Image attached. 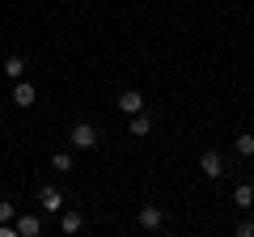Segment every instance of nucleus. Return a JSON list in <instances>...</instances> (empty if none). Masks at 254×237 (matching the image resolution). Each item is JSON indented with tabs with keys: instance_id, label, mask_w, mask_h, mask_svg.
<instances>
[{
	"instance_id": "6",
	"label": "nucleus",
	"mask_w": 254,
	"mask_h": 237,
	"mask_svg": "<svg viewBox=\"0 0 254 237\" xmlns=\"http://www.w3.org/2000/svg\"><path fill=\"white\" fill-rule=\"evenodd\" d=\"M13 229H17V237H38V233H43V220H38L34 212H26V216L13 220Z\"/></svg>"
},
{
	"instance_id": "1",
	"label": "nucleus",
	"mask_w": 254,
	"mask_h": 237,
	"mask_svg": "<svg viewBox=\"0 0 254 237\" xmlns=\"http://www.w3.org/2000/svg\"><path fill=\"white\" fill-rule=\"evenodd\" d=\"M199 174H203V178H212V182L225 178V153H220V148H208V153L199 157Z\"/></svg>"
},
{
	"instance_id": "9",
	"label": "nucleus",
	"mask_w": 254,
	"mask_h": 237,
	"mask_svg": "<svg viewBox=\"0 0 254 237\" xmlns=\"http://www.w3.org/2000/svg\"><path fill=\"white\" fill-rule=\"evenodd\" d=\"M127 131H131V136H136V140H144L148 131H153V118H148L144 110H140V115H131V123H127Z\"/></svg>"
},
{
	"instance_id": "5",
	"label": "nucleus",
	"mask_w": 254,
	"mask_h": 237,
	"mask_svg": "<svg viewBox=\"0 0 254 237\" xmlns=\"http://www.w3.org/2000/svg\"><path fill=\"white\" fill-rule=\"evenodd\" d=\"M136 220H140V229H161L165 225V212L157 208V203H144V208L136 212Z\"/></svg>"
},
{
	"instance_id": "10",
	"label": "nucleus",
	"mask_w": 254,
	"mask_h": 237,
	"mask_svg": "<svg viewBox=\"0 0 254 237\" xmlns=\"http://www.w3.org/2000/svg\"><path fill=\"white\" fill-rule=\"evenodd\" d=\"M4 76H9V81H21V76H26V55H9V59H4Z\"/></svg>"
},
{
	"instance_id": "12",
	"label": "nucleus",
	"mask_w": 254,
	"mask_h": 237,
	"mask_svg": "<svg viewBox=\"0 0 254 237\" xmlns=\"http://www.w3.org/2000/svg\"><path fill=\"white\" fill-rule=\"evenodd\" d=\"M72 165H76L72 153H55V157H51V170H55V174H72Z\"/></svg>"
},
{
	"instance_id": "8",
	"label": "nucleus",
	"mask_w": 254,
	"mask_h": 237,
	"mask_svg": "<svg viewBox=\"0 0 254 237\" xmlns=\"http://www.w3.org/2000/svg\"><path fill=\"white\" fill-rule=\"evenodd\" d=\"M60 229H64V233H81V229H85V216H81L76 208H64V212H60Z\"/></svg>"
},
{
	"instance_id": "7",
	"label": "nucleus",
	"mask_w": 254,
	"mask_h": 237,
	"mask_svg": "<svg viewBox=\"0 0 254 237\" xmlns=\"http://www.w3.org/2000/svg\"><path fill=\"white\" fill-rule=\"evenodd\" d=\"M34 85L26 81V76H21V81H13V102H17V106H34Z\"/></svg>"
},
{
	"instance_id": "3",
	"label": "nucleus",
	"mask_w": 254,
	"mask_h": 237,
	"mask_svg": "<svg viewBox=\"0 0 254 237\" xmlns=\"http://www.w3.org/2000/svg\"><path fill=\"white\" fill-rule=\"evenodd\" d=\"M68 140H72V148H98V127L93 123H76Z\"/></svg>"
},
{
	"instance_id": "2",
	"label": "nucleus",
	"mask_w": 254,
	"mask_h": 237,
	"mask_svg": "<svg viewBox=\"0 0 254 237\" xmlns=\"http://www.w3.org/2000/svg\"><path fill=\"white\" fill-rule=\"evenodd\" d=\"M38 208L51 212V216H60V212H64V191H60V186H51V182L38 186Z\"/></svg>"
},
{
	"instance_id": "11",
	"label": "nucleus",
	"mask_w": 254,
	"mask_h": 237,
	"mask_svg": "<svg viewBox=\"0 0 254 237\" xmlns=\"http://www.w3.org/2000/svg\"><path fill=\"white\" fill-rule=\"evenodd\" d=\"M233 203H237V208H254V182L233 186Z\"/></svg>"
},
{
	"instance_id": "15",
	"label": "nucleus",
	"mask_w": 254,
	"mask_h": 237,
	"mask_svg": "<svg viewBox=\"0 0 254 237\" xmlns=\"http://www.w3.org/2000/svg\"><path fill=\"white\" fill-rule=\"evenodd\" d=\"M237 237H254V220H242L237 225Z\"/></svg>"
},
{
	"instance_id": "14",
	"label": "nucleus",
	"mask_w": 254,
	"mask_h": 237,
	"mask_svg": "<svg viewBox=\"0 0 254 237\" xmlns=\"http://www.w3.org/2000/svg\"><path fill=\"white\" fill-rule=\"evenodd\" d=\"M9 220H17V208L9 199H0V225H9Z\"/></svg>"
},
{
	"instance_id": "13",
	"label": "nucleus",
	"mask_w": 254,
	"mask_h": 237,
	"mask_svg": "<svg viewBox=\"0 0 254 237\" xmlns=\"http://www.w3.org/2000/svg\"><path fill=\"white\" fill-rule=\"evenodd\" d=\"M233 148H237L242 157H254V136H250V131H242V136L233 140Z\"/></svg>"
},
{
	"instance_id": "4",
	"label": "nucleus",
	"mask_w": 254,
	"mask_h": 237,
	"mask_svg": "<svg viewBox=\"0 0 254 237\" xmlns=\"http://www.w3.org/2000/svg\"><path fill=\"white\" fill-rule=\"evenodd\" d=\"M119 110H123L127 118L140 115V110H144V93H140V89H123V93H119Z\"/></svg>"
}]
</instances>
